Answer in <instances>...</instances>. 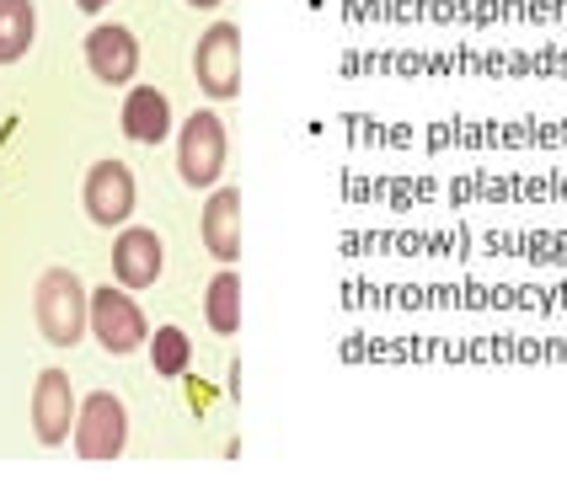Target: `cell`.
<instances>
[{"label": "cell", "instance_id": "4", "mask_svg": "<svg viewBox=\"0 0 567 481\" xmlns=\"http://www.w3.org/2000/svg\"><path fill=\"white\" fill-rule=\"evenodd\" d=\"M177 171L188 188H215L225 171V124L215 113H193L177 134Z\"/></svg>", "mask_w": 567, "mask_h": 481}, {"label": "cell", "instance_id": "2", "mask_svg": "<svg viewBox=\"0 0 567 481\" xmlns=\"http://www.w3.org/2000/svg\"><path fill=\"white\" fill-rule=\"evenodd\" d=\"M193 75H198V86L215 96V102L241 96V28L215 22V28L204 32L198 49H193Z\"/></svg>", "mask_w": 567, "mask_h": 481}, {"label": "cell", "instance_id": "11", "mask_svg": "<svg viewBox=\"0 0 567 481\" xmlns=\"http://www.w3.org/2000/svg\"><path fill=\"white\" fill-rule=\"evenodd\" d=\"M204 247L220 257V262H236L241 257V192L220 188L204 209Z\"/></svg>", "mask_w": 567, "mask_h": 481}, {"label": "cell", "instance_id": "12", "mask_svg": "<svg viewBox=\"0 0 567 481\" xmlns=\"http://www.w3.org/2000/svg\"><path fill=\"white\" fill-rule=\"evenodd\" d=\"M38 32V11L32 0H0V64H17L32 49Z\"/></svg>", "mask_w": 567, "mask_h": 481}, {"label": "cell", "instance_id": "8", "mask_svg": "<svg viewBox=\"0 0 567 481\" xmlns=\"http://www.w3.org/2000/svg\"><path fill=\"white\" fill-rule=\"evenodd\" d=\"M166 268V247L156 230H124L113 241V279L124 289H151Z\"/></svg>", "mask_w": 567, "mask_h": 481}, {"label": "cell", "instance_id": "1", "mask_svg": "<svg viewBox=\"0 0 567 481\" xmlns=\"http://www.w3.org/2000/svg\"><path fill=\"white\" fill-rule=\"evenodd\" d=\"M32 316H38V332L54 348H70L92 326V294H86V284L70 268H49L38 279V289H32Z\"/></svg>", "mask_w": 567, "mask_h": 481}, {"label": "cell", "instance_id": "13", "mask_svg": "<svg viewBox=\"0 0 567 481\" xmlns=\"http://www.w3.org/2000/svg\"><path fill=\"white\" fill-rule=\"evenodd\" d=\"M204 311H209V326H215L220 337H236V332H241V279H236L230 268H225L220 279L209 284Z\"/></svg>", "mask_w": 567, "mask_h": 481}, {"label": "cell", "instance_id": "7", "mask_svg": "<svg viewBox=\"0 0 567 481\" xmlns=\"http://www.w3.org/2000/svg\"><path fill=\"white\" fill-rule=\"evenodd\" d=\"M75 390H70V375L64 369H43L38 375V390H32V428L43 445H64L75 433Z\"/></svg>", "mask_w": 567, "mask_h": 481}, {"label": "cell", "instance_id": "3", "mask_svg": "<svg viewBox=\"0 0 567 481\" xmlns=\"http://www.w3.org/2000/svg\"><path fill=\"white\" fill-rule=\"evenodd\" d=\"M128 445V412L113 390H96L75 412V449L86 460H118Z\"/></svg>", "mask_w": 567, "mask_h": 481}, {"label": "cell", "instance_id": "16", "mask_svg": "<svg viewBox=\"0 0 567 481\" xmlns=\"http://www.w3.org/2000/svg\"><path fill=\"white\" fill-rule=\"evenodd\" d=\"M188 6H220V0H188Z\"/></svg>", "mask_w": 567, "mask_h": 481}, {"label": "cell", "instance_id": "15", "mask_svg": "<svg viewBox=\"0 0 567 481\" xmlns=\"http://www.w3.org/2000/svg\"><path fill=\"white\" fill-rule=\"evenodd\" d=\"M75 6H81V11H102L107 0H75Z\"/></svg>", "mask_w": 567, "mask_h": 481}, {"label": "cell", "instance_id": "5", "mask_svg": "<svg viewBox=\"0 0 567 481\" xmlns=\"http://www.w3.org/2000/svg\"><path fill=\"white\" fill-rule=\"evenodd\" d=\"M92 332H96V343L113 353V358H124V353H134V348H145V343H151L140 305L128 300L124 289H113V284L92 294Z\"/></svg>", "mask_w": 567, "mask_h": 481}, {"label": "cell", "instance_id": "10", "mask_svg": "<svg viewBox=\"0 0 567 481\" xmlns=\"http://www.w3.org/2000/svg\"><path fill=\"white\" fill-rule=\"evenodd\" d=\"M124 134L134 139V145H161L166 134H172V102H166V92H156V86H134V92L124 96Z\"/></svg>", "mask_w": 567, "mask_h": 481}, {"label": "cell", "instance_id": "6", "mask_svg": "<svg viewBox=\"0 0 567 481\" xmlns=\"http://www.w3.org/2000/svg\"><path fill=\"white\" fill-rule=\"evenodd\" d=\"M86 215L96 224H124L134 215V171L124 160H96L86 171V192H81Z\"/></svg>", "mask_w": 567, "mask_h": 481}, {"label": "cell", "instance_id": "14", "mask_svg": "<svg viewBox=\"0 0 567 481\" xmlns=\"http://www.w3.org/2000/svg\"><path fill=\"white\" fill-rule=\"evenodd\" d=\"M188 358H193L188 332H183V326H156V337H151V364H156V375H166V380L188 375Z\"/></svg>", "mask_w": 567, "mask_h": 481}, {"label": "cell", "instance_id": "9", "mask_svg": "<svg viewBox=\"0 0 567 481\" xmlns=\"http://www.w3.org/2000/svg\"><path fill=\"white\" fill-rule=\"evenodd\" d=\"M86 60H92V75L102 86H128L134 70H140V43L128 28H92Z\"/></svg>", "mask_w": 567, "mask_h": 481}]
</instances>
